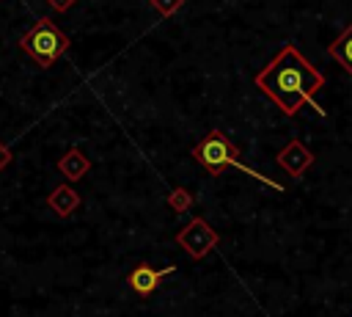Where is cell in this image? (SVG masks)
Here are the masks:
<instances>
[{
	"label": "cell",
	"instance_id": "8",
	"mask_svg": "<svg viewBox=\"0 0 352 317\" xmlns=\"http://www.w3.org/2000/svg\"><path fill=\"white\" fill-rule=\"evenodd\" d=\"M327 52H330V55H333V58L352 74V22H349V28H346V30L327 47Z\"/></svg>",
	"mask_w": 352,
	"mask_h": 317
},
{
	"label": "cell",
	"instance_id": "13",
	"mask_svg": "<svg viewBox=\"0 0 352 317\" xmlns=\"http://www.w3.org/2000/svg\"><path fill=\"white\" fill-rule=\"evenodd\" d=\"M72 3H74V0H50V6H52V8H58V11H66Z\"/></svg>",
	"mask_w": 352,
	"mask_h": 317
},
{
	"label": "cell",
	"instance_id": "5",
	"mask_svg": "<svg viewBox=\"0 0 352 317\" xmlns=\"http://www.w3.org/2000/svg\"><path fill=\"white\" fill-rule=\"evenodd\" d=\"M173 273V267H162V270H154L151 265H146V262H140L129 276H126V281H129V287L138 292V295H151L157 287H160V281L165 278V276H170Z\"/></svg>",
	"mask_w": 352,
	"mask_h": 317
},
{
	"label": "cell",
	"instance_id": "6",
	"mask_svg": "<svg viewBox=\"0 0 352 317\" xmlns=\"http://www.w3.org/2000/svg\"><path fill=\"white\" fill-rule=\"evenodd\" d=\"M278 163H280L292 176H302L305 165L311 163V152H308L300 141H289V146L278 154Z\"/></svg>",
	"mask_w": 352,
	"mask_h": 317
},
{
	"label": "cell",
	"instance_id": "2",
	"mask_svg": "<svg viewBox=\"0 0 352 317\" xmlns=\"http://www.w3.org/2000/svg\"><path fill=\"white\" fill-rule=\"evenodd\" d=\"M192 157L209 171V174H220V171H226V168H236V171H242V174H248V176H253V179H258V182H264L267 187H272V190H283L275 179H270V176H264V174H258L256 168H248L239 157H236V146L223 135V132H217V130H212L206 138H201L198 141V146L192 149Z\"/></svg>",
	"mask_w": 352,
	"mask_h": 317
},
{
	"label": "cell",
	"instance_id": "7",
	"mask_svg": "<svg viewBox=\"0 0 352 317\" xmlns=\"http://www.w3.org/2000/svg\"><path fill=\"white\" fill-rule=\"evenodd\" d=\"M50 207H52L58 215H72V212L80 207V196H77L74 187L60 185V187L52 190V196H50Z\"/></svg>",
	"mask_w": 352,
	"mask_h": 317
},
{
	"label": "cell",
	"instance_id": "10",
	"mask_svg": "<svg viewBox=\"0 0 352 317\" xmlns=\"http://www.w3.org/2000/svg\"><path fill=\"white\" fill-rule=\"evenodd\" d=\"M190 204H192V196H190L184 187H176V190L168 196V207L176 209V212H184Z\"/></svg>",
	"mask_w": 352,
	"mask_h": 317
},
{
	"label": "cell",
	"instance_id": "1",
	"mask_svg": "<svg viewBox=\"0 0 352 317\" xmlns=\"http://www.w3.org/2000/svg\"><path fill=\"white\" fill-rule=\"evenodd\" d=\"M256 85L286 113L294 116L305 102L324 113L319 108V102H314V91L324 85V74L316 72L308 58L294 47V44H283L280 52L256 74Z\"/></svg>",
	"mask_w": 352,
	"mask_h": 317
},
{
	"label": "cell",
	"instance_id": "3",
	"mask_svg": "<svg viewBox=\"0 0 352 317\" xmlns=\"http://www.w3.org/2000/svg\"><path fill=\"white\" fill-rule=\"evenodd\" d=\"M22 50L30 52L36 58L38 66H52L66 50H69V39L63 36V30L52 22V19H38L25 36H22Z\"/></svg>",
	"mask_w": 352,
	"mask_h": 317
},
{
	"label": "cell",
	"instance_id": "11",
	"mask_svg": "<svg viewBox=\"0 0 352 317\" xmlns=\"http://www.w3.org/2000/svg\"><path fill=\"white\" fill-rule=\"evenodd\" d=\"M151 6H154V11L157 14H162V17H170L179 6H182V0H151Z\"/></svg>",
	"mask_w": 352,
	"mask_h": 317
},
{
	"label": "cell",
	"instance_id": "12",
	"mask_svg": "<svg viewBox=\"0 0 352 317\" xmlns=\"http://www.w3.org/2000/svg\"><path fill=\"white\" fill-rule=\"evenodd\" d=\"M8 163H11V152H8V146H3V143H0V171H3Z\"/></svg>",
	"mask_w": 352,
	"mask_h": 317
},
{
	"label": "cell",
	"instance_id": "9",
	"mask_svg": "<svg viewBox=\"0 0 352 317\" xmlns=\"http://www.w3.org/2000/svg\"><path fill=\"white\" fill-rule=\"evenodd\" d=\"M58 168H60V174L66 176V179H80L85 171H88V160L80 154V149H72V152H66L60 160H58Z\"/></svg>",
	"mask_w": 352,
	"mask_h": 317
},
{
	"label": "cell",
	"instance_id": "4",
	"mask_svg": "<svg viewBox=\"0 0 352 317\" xmlns=\"http://www.w3.org/2000/svg\"><path fill=\"white\" fill-rule=\"evenodd\" d=\"M179 245H182L192 259H201L209 248L217 245V234L206 226V221L192 218V221L179 232Z\"/></svg>",
	"mask_w": 352,
	"mask_h": 317
}]
</instances>
